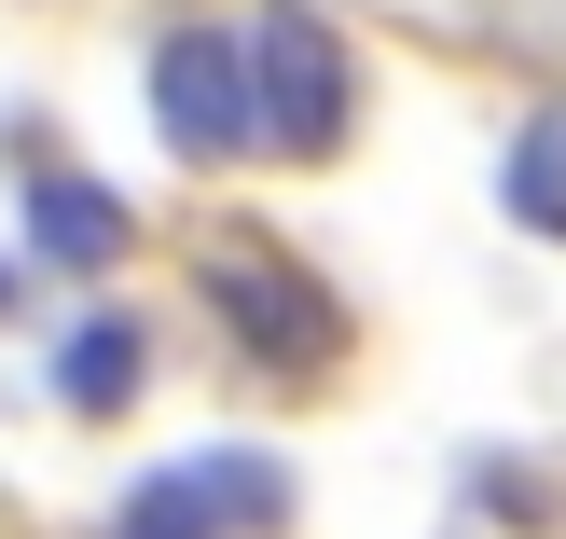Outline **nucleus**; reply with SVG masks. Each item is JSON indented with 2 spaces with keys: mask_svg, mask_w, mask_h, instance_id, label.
Here are the masks:
<instances>
[{
  "mask_svg": "<svg viewBox=\"0 0 566 539\" xmlns=\"http://www.w3.org/2000/svg\"><path fill=\"white\" fill-rule=\"evenodd\" d=\"M208 304L235 346H263V374H332L346 360V304L276 249H208Z\"/></svg>",
  "mask_w": 566,
  "mask_h": 539,
  "instance_id": "obj_2",
  "label": "nucleus"
},
{
  "mask_svg": "<svg viewBox=\"0 0 566 539\" xmlns=\"http://www.w3.org/2000/svg\"><path fill=\"white\" fill-rule=\"evenodd\" d=\"M111 539H166V526H111Z\"/></svg>",
  "mask_w": 566,
  "mask_h": 539,
  "instance_id": "obj_8",
  "label": "nucleus"
},
{
  "mask_svg": "<svg viewBox=\"0 0 566 539\" xmlns=\"http://www.w3.org/2000/svg\"><path fill=\"white\" fill-rule=\"evenodd\" d=\"M497 194H512L525 236H566V111H525L512 125V166H497Z\"/></svg>",
  "mask_w": 566,
  "mask_h": 539,
  "instance_id": "obj_7",
  "label": "nucleus"
},
{
  "mask_svg": "<svg viewBox=\"0 0 566 539\" xmlns=\"http://www.w3.org/2000/svg\"><path fill=\"white\" fill-rule=\"evenodd\" d=\"M138 360H153L138 319H83L70 346H55V402H70V415H125L138 402Z\"/></svg>",
  "mask_w": 566,
  "mask_h": 539,
  "instance_id": "obj_6",
  "label": "nucleus"
},
{
  "mask_svg": "<svg viewBox=\"0 0 566 539\" xmlns=\"http://www.w3.org/2000/svg\"><path fill=\"white\" fill-rule=\"evenodd\" d=\"M125 526H166V539H249V526H291V470L263 443H208V457L153 470L125 498Z\"/></svg>",
  "mask_w": 566,
  "mask_h": 539,
  "instance_id": "obj_3",
  "label": "nucleus"
},
{
  "mask_svg": "<svg viewBox=\"0 0 566 539\" xmlns=\"http://www.w3.org/2000/svg\"><path fill=\"white\" fill-rule=\"evenodd\" d=\"M0 304H14V277H0Z\"/></svg>",
  "mask_w": 566,
  "mask_h": 539,
  "instance_id": "obj_9",
  "label": "nucleus"
},
{
  "mask_svg": "<svg viewBox=\"0 0 566 539\" xmlns=\"http://www.w3.org/2000/svg\"><path fill=\"white\" fill-rule=\"evenodd\" d=\"M28 249H42L55 277H111L138 249V221L111 208L97 180H70V166H42V180H28Z\"/></svg>",
  "mask_w": 566,
  "mask_h": 539,
  "instance_id": "obj_5",
  "label": "nucleus"
},
{
  "mask_svg": "<svg viewBox=\"0 0 566 539\" xmlns=\"http://www.w3.org/2000/svg\"><path fill=\"white\" fill-rule=\"evenodd\" d=\"M153 125L180 138L193 166L249 153V83H235V42H221V28H166L153 42Z\"/></svg>",
  "mask_w": 566,
  "mask_h": 539,
  "instance_id": "obj_4",
  "label": "nucleus"
},
{
  "mask_svg": "<svg viewBox=\"0 0 566 539\" xmlns=\"http://www.w3.org/2000/svg\"><path fill=\"white\" fill-rule=\"evenodd\" d=\"M235 83H249V138H263V153H332V138H346V111H359L346 42H332L318 14H291V0L235 42Z\"/></svg>",
  "mask_w": 566,
  "mask_h": 539,
  "instance_id": "obj_1",
  "label": "nucleus"
}]
</instances>
